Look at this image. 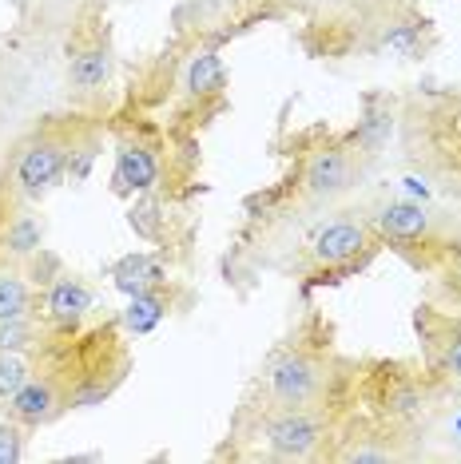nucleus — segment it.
Masks as SVG:
<instances>
[{"instance_id":"39448f33","label":"nucleus","mask_w":461,"mask_h":464,"mask_svg":"<svg viewBox=\"0 0 461 464\" xmlns=\"http://www.w3.org/2000/svg\"><path fill=\"white\" fill-rule=\"evenodd\" d=\"M362 167L366 160L346 143V135H310L295 151V171L287 179V191L290 198L310 207L338 203L342 195L358 187Z\"/></svg>"},{"instance_id":"412c9836","label":"nucleus","mask_w":461,"mask_h":464,"mask_svg":"<svg viewBox=\"0 0 461 464\" xmlns=\"http://www.w3.org/2000/svg\"><path fill=\"white\" fill-rule=\"evenodd\" d=\"M128 223H132V230H135V235H140L143 242H160V238H163V227H167L163 191L135 195V203H132V210H128Z\"/></svg>"},{"instance_id":"ddd939ff","label":"nucleus","mask_w":461,"mask_h":464,"mask_svg":"<svg viewBox=\"0 0 461 464\" xmlns=\"http://www.w3.org/2000/svg\"><path fill=\"white\" fill-rule=\"evenodd\" d=\"M219 44L223 40L215 36L199 40L180 64V96L199 115H215L227 108V68H223V56H219Z\"/></svg>"},{"instance_id":"6e6552de","label":"nucleus","mask_w":461,"mask_h":464,"mask_svg":"<svg viewBox=\"0 0 461 464\" xmlns=\"http://www.w3.org/2000/svg\"><path fill=\"white\" fill-rule=\"evenodd\" d=\"M172 155H167V140L148 128L120 131L115 140V171H112V191L120 198L152 195L163 191L172 179Z\"/></svg>"},{"instance_id":"aec40b11","label":"nucleus","mask_w":461,"mask_h":464,"mask_svg":"<svg viewBox=\"0 0 461 464\" xmlns=\"http://www.w3.org/2000/svg\"><path fill=\"white\" fill-rule=\"evenodd\" d=\"M112 282L115 290H123L132 298V294L140 290H152V286H163V282H172V262L163 255H148V250H140V255H123L120 262H112Z\"/></svg>"},{"instance_id":"0eeeda50","label":"nucleus","mask_w":461,"mask_h":464,"mask_svg":"<svg viewBox=\"0 0 461 464\" xmlns=\"http://www.w3.org/2000/svg\"><path fill=\"white\" fill-rule=\"evenodd\" d=\"M76 135H80V123H72V128H60V123L40 128L16 151L13 171H8V183H5L8 195H16L20 203H33V207L44 203L68 179V160H72V147H76Z\"/></svg>"},{"instance_id":"f3484780","label":"nucleus","mask_w":461,"mask_h":464,"mask_svg":"<svg viewBox=\"0 0 461 464\" xmlns=\"http://www.w3.org/2000/svg\"><path fill=\"white\" fill-rule=\"evenodd\" d=\"M172 310H175V282H163V286L132 294L120 314V325H123V334H132V337H148L160 330V322Z\"/></svg>"},{"instance_id":"4468645a","label":"nucleus","mask_w":461,"mask_h":464,"mask_svg":"<svg viewBox=\"0 0 461 464\" xmlns=\"http://www.w3.org/2000/svg\"><path fill=\"white\" fill-rule=\"evenodd\" d=\"M112 76H115L112 40L100 33L80 36L68 52V96L76 103H96L112 88Z\"/></svg>"},{"instance_id":"423d86ee","label":"nucleus","mask_w":461,"mask_h":464,"mask_svg":"<svg viewBox=\"0 0 461 464\" xmlns=\"http://www.w3.org/2000/svg\"><path fill=\"white\" fill-rule=\"evenodd\" d=\"M378 250H382V238L374 230L370 215L342 210V215L319 223L314 235L307 238V278L314 286L319 282H342L346 274L362 270Z\"/></svg>"},{"instance_id":"7ed1b4c3","label":"nucleus","mask_w":461,"mask_h":464,"mask_svg":"<svg viewBox=\"0 0 461 464\" xmlns=\"http://www.w3.org/2000/svg\"><path fill=\"white\" fill-rule=\"evenodd\" d=\"M370 223L382 238V250L390 246L426 274L442 270L449 258L461 255V215H446L417 198H382L370 210Z\"/></svg>"},{"instance_id":"f03ea898","label":"nucleus","mask_w":461,"mask_h":464,"mask_svg":"<svg viewBox=\"0 0 461 464\" xmlns=\"http://www.w3.org/2000/svg\"><path fill=\"white\" fill-rule=\"evenodd\" d=\"M358 397L378 425L417 437L454 393L429 373L426 362H370L358 373Z\"/></svg>"},{"instance_id":"4be33fe9","label":"nucleus","mask_w":461,"mask_h":464,"mask_svg":"<svg viewBox=\"0 0 461 464\" xmlns=\"http://www.w3.org/2000/svg\"><path fill=\"white\" fill-rule=\"evenodd\" d=\"M33 373H36L33 353H0V401L13 397Z\"/></svg>"},{"instance_id":"f8f14e48","label":"nucleus","mask_w":461,"mask_h":464,"mask_svg":"<svg viewBox=\"0 0 461 464\" xmlns=\"http://www.w3.org/2000/svg\"><path fill=\"white\" fill-rule=\"evenodd\" d=\"M96 310V290L88 278L72 270H56L52 278L40 286V318L56 337H76L83 330V322Z\"/></svg>"},{"instance_id":"a211bd4d","label":"nucleus","mask_w":461,"mask_h":464,"mask_svg":"<svg viewBox=\"0 0 461 464\" xmlns=\"http://www.w3.org/2000/svg\"><path fill=\"white\" fill-rule=\"evenodd\" d=\"M429 40L434 36H429L426 16H394V20H386V24H378L370 48L390 52V56H397V60H417V56H426Z\"/></svg>"},{"instance_id":"b1692460","label":"nucleus","mask_w":461,"mask_h":464,"mask_svg":"<svg viewBox=\"0 0 461 464\" xmlns=\"http://www.w3.org/2000/svg\"><path fill=\"white\" fill-rule=\"evenodd\" d=\"M25 445H28V429L16 425L13 417L0 420V464H16L25 460Z\"/></svg>"},{"instance_id":"1a4fd4ad","label":"nucleus","mask_w":461,"mask_h":464,"mask_svg":"<svg viewBox=\"0 0 461 464\" xmlns=\"http://www.w3.org/2000/svg\"><path fill=\"white\" fill-rule=\"evenodd\" d=\"M417 337H422V362L449 393H461V310L446 305H417L414 314Z\"/></svg>"},{"instance_id":"5701e85b","label":"nucleus","mask_w":461,"mask_h":464,"mask_svg":"<svg viewBox=\"0 0 461 464\" xmlns=\"http://www.w3.org/2000/svg\"><path fill=\"white\" fill-rule=\"evenodd\" d=\"M434 305L461 310V255H454L442 270H434Z\"/></svg>"},{"instance_id":"9d476101","label":"nucleus","mask_w":461,"mask_h":464,"mask_svg":"<svg viewBox=\"0 0 461 464\" xmlns=\"http://www.w3.org/2000/svg\"><path fill=\"white\" fill-rule=\"evenodd\" d=\"M406 440H414V437H402V432L378 425L370 413H366V417L346 413L327 460H338V464H390V460H406V457H410Z\"/></svg>"},{"instance_id":"dca6fc26","label":"nucleus","mask_w":461,"mask_h":464,"mask_svg":"<svg viewBox=\"0 0 461 464\" xmlns=\"http://www.w3.org/2000/svg\"><path fill=\"white\" fill-rule=\"evenodd\" d=\"M40 255H44V223H40L36 207L8 195V210L0 215V262L28 266Z\"/></svg>"},{"instance_id":"9b49d317","label":"nucleus","mask_w":461,"mask_h":464,"mask_svg":"<svg viewBox=\"0 0 461 464\" xmlns=\"http://www.w3.org/2000/svg\"><path fill=\"white\" fill-rule=\"evenodd\" d=\"M5 405H8V417H13L16 425H25L28 432L52 425V420H60L72 409L68 405V382H64V373H60V369L44 357V362L36 365V373L28 377V382L20 385L16 393L5 401Z\"/></svg>"},{"instance_id":"f257e3e1","label":"nucleus","mask_w":461,"mask_h":464,"mask_svg":"<svg viewBox=\"0 0 461 464\" xmlns=\"http://www.w3.org/2000/svg\"><path fill=\"white\" fill-rule=\"evenodd\" d=\"M330 345V334H310L295 330L282 345L270 350V357L259 369V401L250 405L263 409H322V405H342L346 385H358V373H350Z\"/></svg>"},{"instance_id":"6ab92c4d","label":"nucleus","mask_w":461,"mask_h":464,"mask_svg":"<svg viewBox=\"0 0 461 464\" xmlns=\"http://www.w3.org/2000/svg\"><path fill=\"white\" fill-rule=\"evenodd\" d=\"M40 314V286L20 262H0V322Z\"/></svg>"},{"instance_id":"393cba45","label":"nucleus","mask_w":461,"mask_h":464,"mask_svg":"<svg viewBox=\"0 0 461 464\" xmlns=\"http://www.w3.org/2000/svg\"><path fill=\"white\" fill-rule=\"evenodd\" d=\"M302 5H327V0H302Z\"/></svg>"},{"instance_id":"a878e982","label":"nucleus","mask_w":461,"mask_h":464,"mask_svg":"<svg viewBox=\"0 0 461 464\" xmlns=\"http://www.w3.org/2000/svg\"><path fill=\"white\" fill-rule=\"evenodd\" d=\"M92 5H96V8H100V5H112V0H92Z\"/></svg>"},{"instance_id":"2eb2a0df","label":"nucleus","mask_w":461,"mask_h":464,"mask_svg":"<svg viewBox=\"0 0 461 464\" xmlns=\"http://www.w3.org/2000/svg\"><path fill=\"white\" fill-rule=\"evenodd\" d=\"M394 128H397V100L390 96V92H366L358 123L346 131V143H350L366 163H374L386 151Z\"/></svg>"},{"instance_id":"20e7f679","label":"nucleus","mask_w":461,"mask_h":464,"mask_svg":"<svg viewBox=\"0 0 461 464\" xmlns=\"http://www.w3.org/2000/svg\"><path fill=\"white\" fill-rule=\"evenodd\" d=\"M342 420H346L342 405H322V409L247 405L243 417H239V425H247L250 440H259L255 457H267V460H327Z\"/></svg>"}]
</instances>
